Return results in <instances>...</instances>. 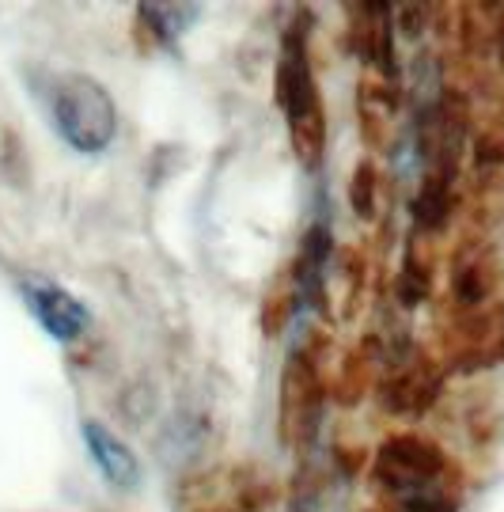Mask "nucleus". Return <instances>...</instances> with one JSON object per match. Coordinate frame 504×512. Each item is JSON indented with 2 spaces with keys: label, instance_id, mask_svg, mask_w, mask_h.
Listing matches in <instances>:
<instances>
[{
  "label": "nucleus",
  "instance_id": "nucleus-1",
  "mask_svg": "<svg viewBox=\"0 0 504 512\" xmlns=\"http://www.w3.org/2000/svg\"><path fill=\"white\" fill-rule=\"evenodd\" d=\"M376 482L391 494L395 512H455L451 463L440 444L417 433H395L379 444L372 463Z\"/></svg>",
  "mask_w": 504,
  "mask_h": 512
},
{
  "label": "nucleus",
  "instance_id": "nucleus-2",
  "mask_svg": "<svg viewBox=\"0 0 504 512\" xmlns=\"http://www.w3.org/2000/svg\"><path fill=\"white\" fill-rule=\"evenodd\" d=\"M273 84H277V107L285 114L288 141H292L296 160L304 167H319L326 152V114L315 73H311V61H307L304 35L292 31L285 38Z\"/></svg>",
  "mask_w": 504,
  "mask_h": 512
},
{
  "label": "nucleus",
  "instance_id": "nucleus-3",
  "mask_svg": "<svg viewBox=\"0 0 504 512\" xmlns=\"http://www.w3.org/2000/svg\"><path fill=\"white\" fill-rule=\"evenodd\" d=\"M54 122L76 152H103L118 133V107L99 80L65 73L54 80Z\"/></svg>",
  "mask_w": 504,
  "mask_h": 512
},
{
  "label": "nucleus",
  "instance_id": "nucleus-4",
  "mask_svg": "<svg viewBox=\"0 0 504 512\" xmlns=\"http://www.w3.org/2000/svg\"><path fill=\"white\" fill-rule=\"evenodd\" d=\"M323 403H326L323 368H319L311 349H296L288 357L285 376H281V437L288 444H307V440L319 433Z\"/></svg>",
  "mask_w": 504,
  "mask_h": 512
},
{
  "label": "nucleus",
  "instance_id": "nucleus-5",
  "mask_svg": "<svg viewBox=\"0 0 504 512\" xmlns=\"http://www.w3.org/2000/svg\"><path fill=\"white\" fill-rule=\"evenodd\" d=\"M23 300L27 308L35 311V319L46 327L50 338L57 342H76L91 323V311L54 281H27L23 285Z\"/></svg>",
  "mask_w": 504,
  "mask_h": 512
},
{
  "label": "nucleus",
  "instance_id": "nucleus-6",
  "mask_svg": "<svg viewBox=\"0 0 504 512\" xmlns=\"http://www.w3.org/2000/svg\"><path fill=\"white\" fill-rule=\"evenodd\" d=\"M80 437H84L91 459H95V467L103 471V478H107L110 486L133 490V486L141 482V463H137V456L129 452L126 440H118L114 433H110L103 421L88 418L84 425H80Z\"/></svg>",
  "mask_w": 504,
  "mask_h": 512
},
{
  "label": "nucleus",
  "instance_id": "nucleus-7",
  "mask_svg": "<svg viewBox=\"0 0 504 512\" xmlns=\"http://www.w3.org/2000/svg\"><path fill=\"white\" fill-rule=\"evenodd\" d=\"M436 387H440V380L429 376V368L417 361V365L398 368L395 376L383 384V406L395 410V414H421L436 399Z\"/></svg>",
  "mask_w": 504,
  "mask_h": 512
},
{
  "label": "nucleus",
  "instance_id": "nucleus-8",
  "mask_svg": "<svg viewBox=\"0 0 504 512\" xmlns=\"http://www.w3.org/2000/svg\"><path fill=\"white\" fill-rule=\"evenodd\" d=\"M198 16V4H141L137 8V19L144 23V31L156 38L160 46H175Z\"/></svg>",
  "mask_w": 504,
  "mask_h": 512
},
{
  "label": "nucleus",
  "instance_id": "nucleus-9",
  "mask_svg": "<svg viewBox=\"0 0 504 512\" xmlns=\"http://www.w3.org/2000/svg\"><path fill=\"white\" fill-rule=\"evenodd\" d=\"M349 202L357 209V217H372L376 213V171L372 164H360L349 186Z\"/></svg>",
  "mask_w": 504,
  "mask_h": 512
}]
</instances>
